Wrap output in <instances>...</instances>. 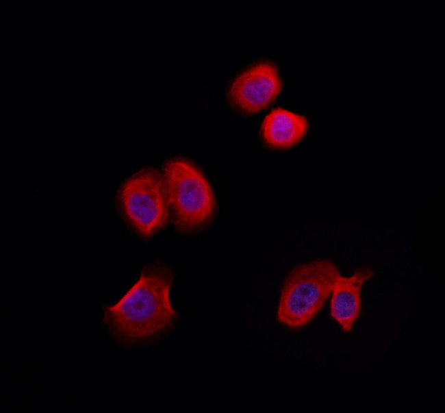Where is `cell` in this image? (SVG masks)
<instances>
[{"mask_svg":"<svg viewBox=\"0 0 445 413\" xmlns=\"http://www.w3.org/2000/svg\"><path fill=\"white\" fill-rule=\"evenodd\" d=\"M175 273L168 264H147L137 281L114 304L103 310V323L120 345L151 343L171 332L180 318L171 301Z\"/></svg>","mask_w":445,"mask_h":413,"instance_id":"obj_1","label":"cell"},{"mask_svg":"<svg viewBox=\"0 0 445 413\" xmlns=\"http://www.w3.org/2000/svg\"><path fill=\"white\" fill-rule=\"evenodd\" d=\"M162 173L175 229L194 233L210 223L216 202L204 173L192 162L181 157L164 162Z\"/></svg>","mask_w":445,"mask_h":413,"instance_id":"obj_2","label":"cell"},{"mask_svg":"<svg viewBox=\"0 0 445 413\" xmlns=\"http://www.w3.org/2000/svg\"><path fill=\"white\" fill-rule=\"evenodd\" d=\"M340 274L329 260H316L294 267L281 289L277 317L290 329L307 325L332 293Z\"/></svg>","mask_w":445,"mask_h":413,"instance_id":"obj_3","label":"cell"},{"mask_svg":"<svg viewBox=\"0 0 445 413\" xmlns=\"http://www.w3.org/2000/svg\"><path fill=\"white\" fill-rule=\"evenodd\" d=\"M117 201L123 217L143 238H149L168 224L170 210L162 172L144 167L121 185Z\"/></svg>","mask_w":445,"mask_h":413,"instance_id":"obj_4","label":"cell"},{"mask_svg":"<svg viewBox=\"0 0 445 413\" xmlns=\"http://www.w3.org/2000/svg\"><path fill=\"white\" fill-rule=\"evenodd\" d=\"M283 87L277 66L272 62H257L242 71L230 84L227 97L244 114H255L267 108Z\"/></svg>","mask_w":445,"mask_h":413,"instance_id":"obj_5","label":"cell"},{"mask_svg":"<svg viewBox=\"0 0 445 413\" xmlns=\"http://www.w3.org/2000/svg\"><path fill=\"white\" fill-rule=\"evenodd\" d=\"M374 272L368 268H361L349 277H338L331 301V315L346 333L351 331L359 317L361 309V291L364 284Z\"/></svg>","mask_w":445,"mask_h":413,"instance_id":"obj_6","label":"cell"},{"mask_svg":"<svg viewBox=\"0 0 445 413\" xmlns=\"http://www.w3.org/2000/svg\"><path fill=\"white\" fill-rule=\"evenodd\" d=\"M308 129L309 123L305 116L282 108H277L264 118L261 133L268 146L283 149L299 142Z\"/></svg>","mask_w":445,"mask_h":413,"instance_id":"obj_7","label":"cell"}]
</instances>
